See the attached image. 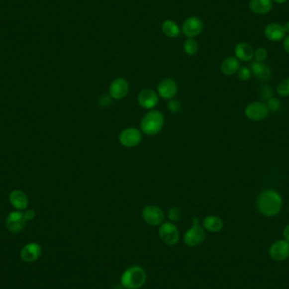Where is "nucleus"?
I'll return each instance as SVG.
<instances>
[{
  "instance_id": "15",
  "label": "nucleus",
  "mask_w": 289,
  "mask_h": 289,
  "mask_svg": "<svg viewBox=\"0 0 289 289\" xmlns=\"http://www.w3.org/2000/svg\"><path fill=\"white\" fill-rule=\"evenodd\" d=\"M264 33L267 39L272 42H280L286 36L284 25L276 22L268 24L265 27Z\"/></svg>"
},
{
  "instance_id": "4",
  "label": "nucleus",
  "mask_w": 289,
  "mask_h": 289,
  "mask_svg": "<svg viewBox=\"0 0 289 289\" xmlns=\"http://www.w3.org/2000/svg\"><path fill=\"white\" fill-rule=\"evenodd\" d=\"M205 229L199 225V219L194 217L193 226L184 235V241L189 247H196L205 241Z\"/></svg>"
},
{
  "instance_id": "36",
  "label": "nucleus",
  "mask_w": 289,
  "mask_h": 289,
  "mask_svg": "<svg viewBox=\"0 0 289 289\" xmlns=\"http://www.w3.org/2000/svg\"><path fill=\"white\" fill-rule=\"evenodd\" d=\"M288 0H273V2H275L276 3H278V4H283V3H286Z\"/></svg>"
},
{
  "instance_id": "17",
  "label": "nucleus",
  "mask_w": 289,
  "mask_h": 289,
  "mask_svg": "<svg viewBox=\"0 0 289 289\" xmlns=\"http://www.w3.org/2000/svg\"><path fill=\"white\" fill-rule=\"evenodd\" d=\"M250 69L254 76L263 82L269 81L273 75L272 69L270 68L269 65L265 64L264 62L255 61L251 64Z\"/></svg>"
},
{
  "instance_id": "23",
  "label": "nucleus",
  "mask_w": 289,
  "mask_h": 289,
  "mask_svg": "<svg viewBox=\"0 0 289 289\" xmlns=\"http://www.w3.org/2000/svg\"><path fill=\"white\" fill-rule=\"evenodd\" d=\"M163 34L169 37H177L180 36V29L177 23L174 20H166L162 25Z\"/></svg>"
},
{
  "instance_id": "3",
  "label": "nucleus",
  "mask_w": 289,
  "mask_h": 289,
  "mask_svg": "<svg viewBox=\"0 0 289 289\" xmlns=\"http://www.w3.org/2000/svg\"><path fill=\"white\" fill-rule=\"evenodd\" d=\"M146 271L140 266H133L124 271L121 276V285L126 289H139L146 282Z\"/></svg>"
},
{
  "instance_id": "20",
  "label": "nucleus",
  "mask_w": 289,
  "mask_h": 289,
  "mask_svg": "<svg viewBox=\"0 0 289 289\" xmlns=\"http://www.w3.org/2000/svg\"><path fill=\"white\" fill-rule=\"evenodd\" d=\"M9 201L17 210H25L28 206V198L23 191L15 190L9 194Z\"/></svg>"
},
{
  "instance_id": "5",
  "label": "nucleus",
  "mask_w": 289,
  "mask_h": 289,
  "mask_svg": "<svg viewBox=\"0 0 289 289\" xmlns=\"http://www.w3.org/2000/svg\"><path fill=\"white\" fill-rule=\"evenodd\" d=\"M269 112L267 104L262 101L250 102L244 109V114L246 118L255 122L264 120L269 115Z\"/></svg>"
},
{
  "instance_id": "6",
  "label": "nucleus",
  "mask_w": 289,
  "mask_h": 289,
  "mask_svg": "<svg viewBox=\"0 0 289 289\" xmlns=\"http://www.w3.org/2000/svg\"><path fill=\"white\" fill-rule=\"evenodd\" d=\"M142 218L150 226H160L163 224L165 215L163 210L157 205H146L142 210Z\"/></svg>"
},
{
  "instance_id": "11",
  "label": "nucleus",
  "mask_w": 289,
  "mask_h": 289,
  "mask_svg": "<svg viewBox=\"0 0 289 289\" xmlns=\"http://www.w3.org/2000/svg\"><path fill=\"white\" fill-rule=\"evenodd\" d=\"M269 255L275 261H283L289 259V242L285 239L274 242L270 247Z\"/></svg>"
},
{
  "instance_id": "8",
  "label": "nucleus",
  "mask_w": 289,
  "mask_h": 289,
  "mask_svg": "<svg viewBox=\"0 0 289 289\" xmlns=\"http://www.w3.org/2000/svg\"><path fill=\"white\" fill-rule=\"evenodd\" d=\"M158 233L163 243L168 245H175L180 240V231L173 222H163Z\"/></svg>"
},
{
  "instance_id": "29",
  "label": "nucleus",
  "mask_w": 289,
  "mask_h": 289,
  "mask_svg": "<svg viewBox=\"0 0 289 289\" xmlns=\"http://www.w3.org/2000/svg\"><path fill=\"white\" fill-rule=\"evenodd\" d=\"M169 218L172 222H176L181 218V210L179 207H173L169 211Z\"/></svg>"
},
{
  "instance_id": "31",
  "label": "nucleus",
  "mask_w": 289,
  "mask_h": 289,
  "mask_svg": "<svg viewBox=\"0 0 289 289\" xmlns=\"http://www.w3.org/2000/svg\"><path fill=\"white\" fill-rule=\"evenodd\" d=\"M260 95H261L262 98L265 99V100H268V99L273 97V90L272 88L269 87V86H263L261 87V90H260Z\"/></svg>"
},
{
  "instance_id": "10",
  "label": "nucleus",
  "mask_w": 289,
  "mask_h": 289,
  "mask_svg": "<svg viewBox=\"0 0 289 289\" xmlns=\"http://www.w3.org/2000/svg\"><path fill=\"white\" fill-rule=\"evenodd\" d=\"M203 30L202 20L196 16L189 17L183 23L182 31L188 38H194L201 33Z\"/></svg>"
},
{
  "instance_id": "12",
  "label": "nucleus",
  "mask_w": 289,
  "mask_h": 289,
  "mask_svg": "<svg viewBox=\"0 0 289 289\" xmlns=\"http://www.w3.org/2000/svg\"><path fill=\"white\" fill-rule=\"evenodd\" d=\"M129 85L124 78H117L109 87V96L112 99H124L129 93Z\"/></svg>"
},
{
  "instance_id": "30",
  "label": "nucleus",
  "mask_w": 289,
  "mask_h": 289,
  "mask_svg": "<svg viewBox=\"0 0 289 289\" xmlns=\"http://www.w3.org/2000/svg\"><path fill=\"white\" fill-rule=\"evenodd\" d=\"M181 104H180V101H177V100H174V99H172L169 101L168 103V109L170 111V112H173V113H178L181 111Z\"/></svg>"
},
{
  "instance_id": "25",
  "label": "nucleus",
  "mask_w": 289,
  "mask_h": 289,
  "mask_svg": "<svg viewBox=\"0 0 289 289\" xmlns=\"http://www.w3.org/2000/svg\"><path fill=\"white\" fill-rule=\"evenodd\" d=\"M277 93L278 96L287 97L289 96V78L284 79L277 86Z\"/></svg>"
},
{
  "instance_id": "14",
  "label": "nucleus",
  "mask_w": 289,
  "mask_h": 289,
  "mask_svg": "<svg viewBox=\"0 0 289 289\" xmlns=\"http://www.w3.org/2000/svg\"><path fill=\"white\" fill-rule=\"evenodd\" d=\"M25 214L20 211H12L6 219V227L12 233H18L25 227Z\"/></svg>"
},
{
  "instance_id": "16",
  "label": "nucleus",
  "mask_w": 289,
  "mask_h": 289,
  "mask_svg": "<svg viewBox=\"0 0 289 289\" xmlns=\"http://www.w3.org/2000/svg\"><path fill=\"white\" fill-rule=\"evenodd\" d=\"M41 254H42V248L39 244L36 243H30L23 247L20 253V256L23 261L27 263H31L33 261H37V259L41 256Z\"/></svg>"
},
{
  "instance_id": "26",
  "label": "nucleus",
  "mask_w": 289,
  "mask_h": 289,
  "mask_svg": "<svg viewBox=\"0 0 289 289\" xmlns=\"http://www.w3.org/2000/svg\"><path fill=\"white\" fill-rule=\"evenodd\" d=\"M268 57V52L267 48L264 47H259L254 51V59H256L257 62H264L265 60Z\"/></svg>"
},
{
  "instance_id": "2",
  "label": "nucleus",
  "mask_w": 289,
  "mask_h": 289,
  "mask_svg": "<svg viewBox=\"0 0 289 289\" xmlns=\"http://www.w3.org/2000/svg\"><path fill=\"white\" fill-rule=\"evenodd\" d=\"M165 118L163 113L158 110L149 111L141 121V132L146 135L153 136L162 131L164 127Z\"/></svg>"
},
{
  "instance_id": "19",
  "label": "nucleus",
  "mask_w": 289,
  "mask_h": 289,
  "mask_svg": "<svg viewBox=\"0 0 289 289\" xmlns=\"http://www.w3.org/2000/svg\"><path fill=\"white\" fill-rule=\"evenodd\" d=\"M273 0H250L249 8L256 14L264 15L273 9Z\"/></svg>"
},
{
  "instance_id": "7",
  "label": "nucleus",
  "mask_w": 289,
  "mask_h": 289,
  "mask_svg": "<svg viewBox=\"0 0 289 289\" xmlns=\"http://www.w3.org/2000/svg\"><path fill=\"white\" fill-rule=\"evenodd\" d=\"M122 146L127 148H133L140 145L142 141V134L141 130L131 127L122 130L118 137Z\"/></svg>"
},
{
  "instance_id": "18",
  "label": "nucleus",
  "mask_w": 289,
  "mask_h": 289,
  "mask_svg": "<svg viewBox=\"0 0 289 289\" xmlns=\"http://www.w3.org/2000/svg\"><path fill=\"white\" fill-rule=\"evenodd\" d=\"M254 51L252 46L246 42H239L234 48L236 58L243 62H250L254 59Z\"/></svg>"
},
{
  "instance_id": "32",
  "label": "nucleus",
  "mask_w": 289,
  "mask_h": 289,
  "mask_svg": "<svg viewBox=\"0 0 289 289\" xmlns=\"http://www.w3.org/2000/svg\"><path fill=\"white\" fill-rule=\"evenodd\" d=\"M25 218L26 221H31V220H33L34 217L36 216V213L33 210H27L25 211Z\"/></svg>"
},
{
  "instance_id": "1",
  "label": "nucleus",
  "mask_w": 289,
  "mask_h": 289,
  "mask_svg": "<svg viewBox=\"0 0 289 289\" xmlns=\"http://www.w3.org/2000/svg\"><path fill=\"white\" fill-rule=\"evenodd\" d=\"M284 205V199L278 191L267 189L261 191L256 199L258 211L266 216H275L280 213Z\"/></svg>"
},
{
  "instance_id": "9",
  "label": "nucleus",
  "mask_w": 289,
  "mask_h": 289,
  "mask_svg": "<svg viewBox=\"0 0 289 289\" xmlns=\"http://www.w3.org/2000/svg\"><path fill=\"white\" fill-rule=\"evenodd\" d=\"M177 82L171 78H166L157 86V94L164 100H172L178 94Z\"/></svg>"
},
{
  "instance_id": "28",
  "label": "nucleus",
  "mask_w": 289,
  "mask_h": 289,
  "mask_svg": "<svg viewBox=\"0 0 289 289\" xmlns=\"http://www.w3.org/2000/svg\"><path fill=\"white\" fill-rule=\"evenodd\" d=\"M238 77L239 80H241L243 82L250 80L252 75V72L250 71V68L246 67V66H243L239 69V71L237 72Z\"/></svg>"
},
{
  "instance_id": "24",
  "label": "nucleus",
  "mask_w": 289,
  "mask_h": 289,
  "mask_svg": "<svg viewBox=\"0 0 289 289\" xmlns=\"http://www.w3.org/2000/svg\"><path fill=\"white\" fill-rule=\"evenodd\" d=\"M184 51L190 56H194L199 51V45L194 38H188L184 43Z\"/></svg>"
},
{
  "instance_id": "34",
  "label": "nucleus",
  "mask_w": 289,
  "mask_h": 289,
  "mask_svg": "<svg viewBox=\"0 0 289 289\" xmlns=\"http://www.w3.org/2000/svg\"><path fill=\"white\" fill-rule=\"evenodd\" d=\"M283 234H284V239L286 241L289 242V224L287 225L286 227H284Z\"/></svg>"
},
{
  "instance_id": "21",
  "label": "nucleus",
  "mask_w": 289,
  "mask_h": 289,
  "mask_svg": "<svg viewBox=\"0 0 289 289\" xmlns=\"http://www.w3.org/2000/svg\"><path fill=\"white\" fill-rule=\"evenodd\" d=\"M240 68V63L236 57L229 56L222 61L221 65V71L225 76H233L237 73Z\"/></svg>"
},
{
  "instance_id": "13",
  "label": "nucleus",
  "mask_w": 289,
  "mask_h": 289,
  "mask_svg": "<svg viewBox=\"0 0 289 289\" xmlns=\"http://www.w3.org/2000/svg\"><path fill=\"white\" fill-rule=\"evenodd\" d=\"M159 97L157 92L150 88L141 91L138 95V102L145 109H152L157 106Z\"/></svg>"
},
{
  "instance_id": "27",
  "label": "nucleus",
  "mask_w": 289,
  "mask_h": 289,
  "mask_svg": "<svg viewBox=\"0 0 289 289\" xmlns=\"http://www.w3.org/2000/svg\"><path fill=\"white\" fill-rule=\"evenodd\" d=\"M267 106L270 112H277L281 107V101L277 97H271L267 101Z\"/></svg>"
},
{
  "instance_id": "33",
  "label": "nucleus",
  "mask_w": 289,
  "mask_h": 289,
  "mask_svg": "<svg viewBox=\"0 0 289 289\" xmlns=\"http://www.w3.org/2000/svg\"><path fill=\"white\" fill-rule=\"evenodd\" d=\"M283 46H284V50H285L287 54H289V35L284 37Z\"/></svg>"
},
{
  "instance_id": "35",
  "label": "nucleus",
  "mask_w": 289,
  "mask_h": 289,
  "mask_svg": "<svg viewBox=\"0 0 289 289\" xmlns=\"http://www.w3.org/2000/svg\"><path fill=\"white\" fill-rule=\"evenodd\" d=\"M284 31H285V33H288L289 35V21H288V22H286L285 24H284Z\"/></svg>"
},
{
  "instance_id": "22",
  "label": "nucleus",
  "mask_w": 289,
  "mask_h": 289,
  "mask_svg": "<svg viewBox=\"0 0 289 289\" xmlns=\"http://www.w3.org/2000/svg\"><path fill=\"white\" fill-rule=\"evenodd\" d=\"M202 227L208 232L218 233L223 227V221L219 216L210 215V216H205L203 220Z\"/></svg>"
}]
</instances>
